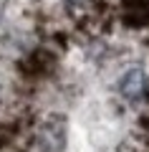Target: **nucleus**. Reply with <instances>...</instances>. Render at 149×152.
I'll list each match as a JSON object with an SVG mask.
<instances>
[{
	"instance_id": "obj_2",
	"label": "nucleus",
	"mask_w": 149,
	"mask_h": 152,
	"mask_svg": "<svg viewBox=\"0 0 149 152\" xmlns=\"http://www.w3.org/2000/svg\"><path fill=\"white\" fill-rule=\"evenodd\" d=\"M63 3H68V5H84L86 0H63Z\"/></svg>"
},
{
	"instance_id": "obj_1",
	"label": "nucleus",
	"mask_w": 149,
	"mask_h": 152,
	"mask_svg": "<svg viewBox=\"0 0 149 152\" xmlns=\"http://www.w3.org/2000/svg\"><path fill=\"white\" fill-rule=\"evenodd\" d=\"M119 94L124 99H129V102H139L147 94V74L139 66H134L126 74H121V79H119Z\"/></svg>"
}]
</instances>
